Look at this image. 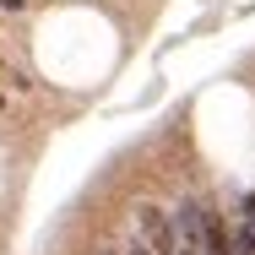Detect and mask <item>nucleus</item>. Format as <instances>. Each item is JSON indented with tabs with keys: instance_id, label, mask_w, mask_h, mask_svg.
I'll use <instances>...</instances> for the list:
<instances>
[{
	"instance_id": "nucleus-1",
	"label": "nucleus",
	"mask_w": 255,
	"mask_h": 255,
	"mask_svg": "<svg viewBox=\"0 0 255 255\" xmlns=\"http://www.w3.org/2000/svg\"><path fill=\"white\" fill-rule=\"evenodd\" d=\"M136 239L152 245V255H179V228H174V212H157V206H141L136 212Z\"/></svg>"
},
{
	"instance_id": "nucleus-2",
	"label": "nucleus",
	"mask_w": 255,
	"mask_h": 255,
	"mask_svg": "<svg viewBox=\"0 0 255 255\" xmlns=\"http://www.w3.org/2000/svg\"><path fill=\"white\" fill-rule=\"evenodd\" d=\"M234 255H255V223L234 217Z\"/></svg>"
},
{
	"instance_id": "nucleus-3",
	"label": "nucleus",
	"mask_w": 255,
	"mask_h": 255,
	"mask_svg": "<svg viewBox=\"0 0 255 255\" xmlns=\"http://www.w3.org/2000/svg\"><path fill=\"white\" fill-rule=\"evenodd\" d=\"M125 255H152V245H141V239H130V250Z\"/></svg>"
},
{
	"instance_id": "nucleus-4",
	"label": "nucleus",
	"mask_w": 255,
	"mask_h": 255,
	"mask_svg": "<svg viewBox=\"0 0 255 255\" xmlns=\"http://www.w3.org/2000/svg\"><path fill=\"white\" fill-rule=\"evenodd\" d=\"M22 5H27V0H0V11H22Z\"/></svg>"
},
{
	"instance_id": "nucleus-5",
	"label": "nucleus",
	"mask_w": 255,
	"mask_h": 255,
	"mask_svg": "<svg viewBox=\"0 0 255 255\" xmlns=\"http://www.w3.org/2000/svg\"><path fill=\"white\" fill-rule=\"evenodd\" d=\"M179 255H201V250H190V245H185V250H179Z\"/></svg>"
}]
</instances>
